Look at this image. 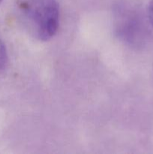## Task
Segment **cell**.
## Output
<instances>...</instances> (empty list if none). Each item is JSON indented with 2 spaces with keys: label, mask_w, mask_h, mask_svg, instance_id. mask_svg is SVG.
I'll return each instance as SVG.
<instances>
[{
  "label": "cell",
  "mask_w": 153,
  "mask_h": 154,
  "mask_svg": "<svg viewBox=\"0 0 153 154\" xmlns=\"http://www.w3.org/2000/svg\"><path fill=\"white\" fill-rule=\"evenodd\" d=\"M20 10L26 26L38 40L46 42L57 33L60 9L56 0H28L22 3Z\"/></svg>",
  "instance_id": "obj_1"
},
{
  "label": "cell",
  "mask_w": 153,
  "mask_h": 154,
  "mask_svg": "<svg viewBox=\"0 0 153 154\" xmlns=\"http://www.w3.org/2000/svg\"><path fill=\"white\" fill-rule=\"evenodd\" d=\"M8 61V54L5 45L0 39V71L5 67Z\"/></svg>",
  "instance_id": "obj_2"
},
{
  "label": "cell",
  "mask_w": 153,
  "mask_h": 154,
  "mask_svg": "<svg viewBox=\"0 0 153 154\" xmlns=\"http://www.w3.org/2000/svg\"><path fill=\"white\" fill-rule=\"evenodd\" d=\"M147 15H148V20L153 27V0H151L148 4V10H147Z\"/></svg>",
  "instance_id": "obj_3"
},
{
  "label": "cell",
  "mask_w": 153,
  "mask_h": 154,
  "mask_svg": "<svg viewBox=\"0 0 153 154\" xmlns=\"http://www.w3.org/2000/svg\"><path fill=\"white\" fill-rule=\"evenodd\" d=\"M3 1H4V0H0V4H1V3H2V2H3Z\"/></svg>",
  "instance_id": "obj_4"
}]
</instances>
